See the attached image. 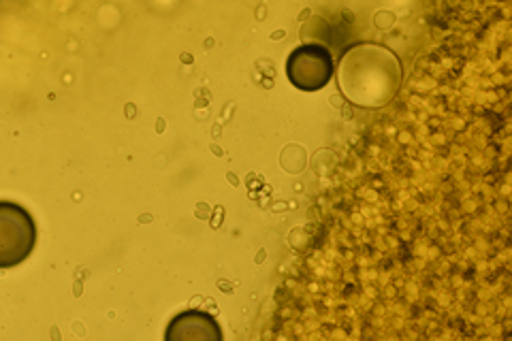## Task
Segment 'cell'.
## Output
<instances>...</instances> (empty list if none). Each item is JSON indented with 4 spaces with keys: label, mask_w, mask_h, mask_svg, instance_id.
Returning <instances> with one entry per match:
<instances>
[{
    "label": "cell",
    "mask_w": 512,
    "mask_h": 341,
    "mask_svg": "<svg viewBox=\"0 0 512 341\" xmlns=\"http://www.w3.org/2000/svg\"><path fill=\"white\" fill-rule=\"evenodd\" d=\"M182 322L190 324V331H184L178 339H222V331L212 316L201 312H186L178 316Z\"/></svg>",
    "instance_id": "obj_2"
},
{
    "label": "cell",
    "mask_w": 512,
    "mask_h": 341,
    "mask_svg": "<svg viewBox=\"0 0 512 341\" xmlns=\"http://www.w3.org/2000/svg\"><path fill=\"white\" fill-rule=\"evenodd\" d=\"M286 75L297 90L318 92L333 77V58L323 45H299L286 60Z\"/></svg>",
    "instance_id": "obj_1"
}]
</instances>
